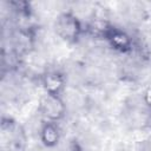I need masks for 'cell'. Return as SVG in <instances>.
I'll list each match as a JSON object with an SVG mask.
<instances>
[{
    "label": "cell",
    "instance_id": "obj_3",
    "mask_svg": "<svg viewBox=\"0 0 151 151\" xmlns=\"http://www.w3.org/2000/svg\"><path fill=\"white\" fill-rule=\"evenodd\" d=\"M104 41L117 53L120 54H130L136 48V41L132 35L125 29L112 25L107 31Z\"/></svg>",
    "mask_w": 151,
    "mask_h": 151
},
{
    "label": "cell",
    "instance_id": "obj_7",
    "mask_svg": "<svg viewBox=\"0 0 151 151\" xmlns=\"http://www.w3.org/2000/svg\"><path fill=\"white\" fill-rule=\"evenodd\" d=\"M73 151H81V150H80V149H74Z\"/></svg>",
    "mask_w": 151,
    "mask_h": 151
},
{
    "label": "cell",
    "instance_id": "obj_4",
    "mask_svg": "<svg viewBox=\"0 0 151 151\" xmlns=\"http://www.w3.org/2000/svg\"><path fill=\"white\" fill-rule=\"evenodd\" d=\"M40 85L44 93L63 96L66 88V76L59 70H47L40 74Z\"/></svg>",
    "mask_w": 151,
    "mask_h": 151
},
{
    "label": "cell",
    "instance_id": "obj_5",
    "mask_svg": "<svg viewBox=\"0 0 151 151\" xmlns=\"http://www.w3.org/2000/svg\"><path fill=\"white\" fill-rule=\"evenodd\" d=\"M61 136H63V132L59 123L42 120L39 127V139L45 147L47 149L55 147L59 144Z\"/></svg>",
    "mask_w": 151,
    "mask_h": 151
},
{
    "label": "cell",
    "instance_id": "obj_6",
    "mask_svg": "<svg viewBox=\"0 0 151 151\" xmlns=\"http://www.w3.org/2000/svg\"><path fill=\"white\" fill-rule=\"evenodd\" d=\"M142 103L147 112L151 113V85L145 87L142 92Z\"/></svg>",
    "mask_w": 151,
    "mask_h": 151
},
{
    "label": "cell",
    "instance_id": "obj_1",
    "mask_svg": "<svg viewBox=\"0 0 151 151\" xmlns=\"http://www.w3.org/2000/svg\"><path fill=\"white\" fill-rule=\"evenodd\" d=\"M54 29L57 35L68 44H77L85 34V25L81 19L72 11H65L58 14Z\"/></svg>",
    "mask_w": 151,
    "mask_h": 151
},
{
    "label": "cell",
    "instance_id": "obj_2",
    "mask_svg": "<svg viewBox=\"0 0 151 151\" xmlns=\"http://www.w3.org/2000/svg\"><path fill=\"white\" fill-rule=\"evenodd\" d=\"M38 112L42 120L59 123L66 116V103L63 96L44 93L38 103Z\"/></svg>",
    "mask_w": 151,
    "mask_h": 151
}]
</instances>
